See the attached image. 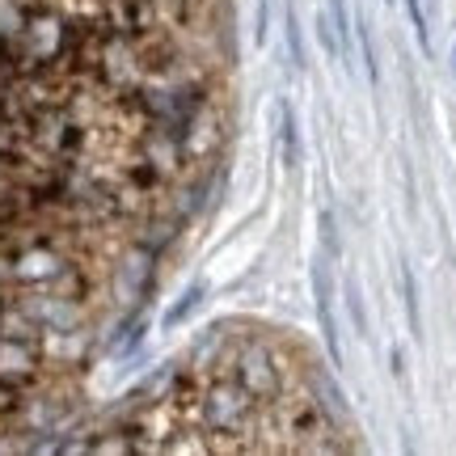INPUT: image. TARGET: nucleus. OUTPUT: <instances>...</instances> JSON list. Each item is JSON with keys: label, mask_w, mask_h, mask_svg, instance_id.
Returning a JSON list of instances; mask_svg holds the SVG:
<instances>
[{"label": "nucleus", "mask_w": 456, "mask_h": 456, "mask_svg": "<svg viewBox=\"0 0 456 456\" xmlns=\"http://www.w3.org/2000/svg\"><path fill=\"white\" fill-rule=\"evenodd\" d=\"M258 402L237 385V380H216L212 389L203 393V419L220 436H245L254 427Z\"/></svg>", "instance_id": "f257e3e1"}, {"label": "nucleus", "mask_w": 456, "mask_h": 456, "mask_svg": "<svg viewBox=\"0 0 456 456\" xmlns=\"http://www.w3.org/2000/svg\"><path fill=\"white\" fill-rule=\"evenodd\" d=\"M232 380L241 385L254 402H275L283 389V372L275 368V355L266 342H245L232 355Z\"/></svg>", "instance_id": "f03ea898"}, {"label": "nucleus", "mask_w": 456, "mask_h": 456, "mask_svg": "<svg viewBox=\"0 0 456 456\" xmlns=\"http://www.w3.org/2000/svg\"><path fill=\"white\" fill-rule=\"evenodd\" d=\"M313 292H317V317H322V330H326V346H330V363L342 368V346H338V322H334V300H330V288L322 279V266L313 271Z\"/></svg>", "instance_id": "7ed1b4c3"}, {"label": "nucleus", "mask_w": 456, "mask_h": 456, "mask_svg": "<svg viewBox=\"0 0 456 456\" xmlns=\"http://www.w3.org/2000/svg\"><path fill=\"white\" fill-rule=\"evenodd\" d=\"M402 288H406V313H410V334L423 338V317H419V283H414V271L402 266Z\"/></svg>", "instance_id": "20e7f679"}, {"label": "nucleus", "mask_w": 456, "mask_h": 456, "mask_svg": "<svg viewBox=\"0 0 456 456\" xmlns=\"http://www.w3.org/2000/svg\"><path fill=\"white\" fill-rule=\"evenodd\" d=\"M283 161H288V169L300 165V131H296V114L288 106H283Z\"/></svg>", "instance_id": "39448f33"}, {"label": "nucleus", "mask_w": 456, "mask_h": 456, "mask_svg": "<svg viewBox=\"0 0 456 456\" xmlns=\"http://www.w3.org/2000/svg\"><path fill=\"white\" fill-rule=\"evenodd\" d=\"M330 21H334L338 55H346V47H351V17H346V0H330Z\"/></svg>", "instance_id": "423d86ee"}, {"label": "nucleus", "mask_w": 456, "mask_h": 456, "mask_svg": "<svg viewBox=\"0 0 456 456\" xmlns=\"http://www.w3.org/2000/svg\"><path fill=\"white\" fill-rule=\"evenodd\" d=\"M283 30H288V51H292V64L305 72V68H309V55H305V43H300V21H296V9H288Z\"/></svg>", "instance_id": "0eeeda50"}, {"label": "nucleus", "mask_w": 456, "mask_h": 456, "mask_svg": "<svg viewBox=\"0 0 456 456\" xmlns=\"http://www.w3.org/2000/svg\"><path fill=\"white\" fill-rule=\"evenodd\" d=\"M359 43H363V68H368V81L380 85V64H376V47H372V30H368V21L359 13Z\"/></svg>", "instance_id": "6e6552de"}, {"label": "nucleus", "mask_w": 456, "mask_h": 456, "mask_svg": "<svg viewBox=\"0 0 456 456\" xmlns=\"http://www.w3.org/2000/svg\"><path fill=\"white\" fill-rule=\"evenodd\" d=\"M406 9H410V21H414V34H419V47L431 51V30H427L423 4H419V0H406Z\"/></svg>", "instance_id": "1a4fd4ad"}, {"label": "nucleus", "mask_w": 456, "mask_h": 456, "mask_svg": "<svg viewBox=\"0 0 456 456\" xmlns=\"http://www.w3.org/2000/svg\"><path fill=\"white\" fill-rule=\"evenodd\" d=\"M317 38H322V47L330 51V55H338V38H334V21L326 17V9L317 13Z\"/></svg>", "instance_id": "9d476101"}, {"label": "nucleus", "mask_w": 456, "mask_h": 456, "mask_svg": "<svg viewBox=\"0 0 456 456\" xmlns=\"http://www.w3.org/2000/svg\"><path fill=\"white\" fill-rule=\"evenodd\" d=\"M199 300H203V283H195L191 292L182 296V305H178V309H174V313H169V326H178V322H182V317H186V313H191V309H195Z\"/></svg>", "instance_id": "9b49d317"}, {"label": "nucleus", "mask_w": 456, "mask_h": 456, "mask_svg": "<svg viewBox=\"0 0 456 456\" xmlns=\"http://www.w3.org/2000/svg\"><path fill=\"white\" fill-rule=\"evenodd\" d=\"M346 300H351V317H355V326H359V334L368 330V317H363V305H359V292L346 283Z\"/></svg>", "instance_id": "f8f14e48"}, {"label": "nucleus", "mask_w": 456, "mask_h": 456, "mask_svg": "<svg viewBox=\"0 0 456 456\" xmlns=\"http://www.w3.org/2000/svg\"><path fill=\"white\" fill-rule=\"evenodd\" d=\"M385 4H393V0H385Z\"/></svg>", "instance_id": "ddd939ff"}, {"label": "nucleus", "mask_w": 456, "mask_h": 456, "mask_svg": "<svg viewBox=\"0 0 456 456\" xmlns=\"http://www.w3.org/2000/svg\"><path fill=\"white\" fill-rule=\"evenodd\" d=\"M452 55H456V51H452Z\"/></svg>", "instance_id": "4468645a"}]
</instances>
